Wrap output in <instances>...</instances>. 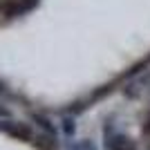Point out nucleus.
Here are the masks:
<instances>
[{
	"instance_id": "f257e3e1",
	"label": "nucleus",
	"mask_w": 150,
	"mask_h": 150,
	"mask_svg": "<svg viewBox=\"0 0 150 150\" xmlns=\"http://www.w3.org/2000/svg\"><path fill=\"white\" fill-rule=\"evenodd\" d=\"M103 150H137V144L121 132L112 119H108L103 125Z\"/></svg>"
},
{
	"instance_id": "f03ea898",
	"label": "nucleus",
	"mask_w": 150,
	"mask_h": 150,
	"mask_svg": "<svg viewBox=\"0 0 150 150\" xmlns=\"http://www.w3.org/2000/svg\"><path fill=\"white\" fill-rule=\"evenodd\" d=\"M40 5V0H5L2 2V18L5 20H16L25 13L34 11L36 7Z\"/></svg>"
},
{
	"instance_id": "7ed1b4c3",
	"label": "nucleus",
	"mask_w": 150,
	"mask_h": 150,
	"mask_svg": "<svg viewBox=\"0 0 150 150\" xmlns=\"http://www.w3.org/2000/svg\"><path fill=\"white\" fill-rule=\"evenodd\" d=\"M0 130L7 132L9 137L13 139H20V141H31L34 134H31V128L29 123H20V121H0Z\"/></svg>"
},
{
	"instance_id": "20e7f679",
	"label": "nucleus",
	"mask_w": 150,
	"mask_h": 150,
	"mask_svg": "<svg viewBox=\"0 0 150 150\" xmlns=\"http://www.w3.org/2000/svg\"><path fill=\"white\" fill-rule=\"evenodd\" d=\"M29 119L36 123V128H40V132H45V134H52V137H56L58 134V128L54 125V121L47 117V114H40V112H31Z\"/></svg>"
},
{
	"instance_id": "39448f33",
	"label": "nucleus",
	"mask_w": 150,
	"mask_h": 150,
	"mask_svg": "<svg viewBox=\"0 0 150 150\" xmlns=\"http://www.w3.org/2000/svg\"><path fill=\"white\" fill-rule=\"evenodd\" d=\"M31 144L36 146L38 150H56V137H52V134H38V137H34L31 139Z\"/></svg>"
},
{
	"instance_id": "423d86ee",
	"label": "nucleus",
	"mask_w": 150,
	"mask_h": 150,
	"mask_svg": "<svg viewBox=\"0 0 150 150\" xmlns=\"http://www.w3.org/2000/svg\"><path fill=\"white\" fill-rule=\"evenodd\" d=\"M61 132L65 134V137H74L76 134V117H72V114H63L61 119Z\"/></svg>"
},
{
	"instance_id": "0eeeda50",
	"label": "nucleus",
	"mask_w": 150,
	"mask_h": 150,
	"mask_svg": "<svg viewBox=\"0 0 150 150\" xmlns=\"http://www.w3.org/2000/svg\"><path fill=\"white\" fill-rule=\"evenodd\" d=\"M88 110V105H85V101H74L72 105L65 110V114H72V117H76V114H81V112H85Z\"/></svg>"
},
{
	"instance_id": "6e6552de",
	"label": "nucleus",
	"mask_w": 150,
	"mask_h": 150,
	"mask_svg": "<svg viewBox=\"0 0 150 150\" xmlns=\"http://www.w3.org/2000/svg\"><path fill=\"white\" fill-rule=\"evenodd\" d=\"M69 150H96V146H94L90 139H83V141L72 144V146H69Z\"/></svg>"
},
{
	"instance_id": "1a4fd4ad",
	"label": "nucleus",
	"mask_w": 150,
	"mask_h": 150,
	"mask_svg": "<svg viewBox=\"0 0 150 150\" xmlns=\"http://www.w3.org/2000/svg\"><path fill=\"white\" fill-rule=\"evenodd\" d=\"M125 94H128V96H137V94H139L137 85H134V83H130V85H125Z\"/></svg>"
},
{
	"instance_id": "9d476101",
	"label": "nucleus",
	"mask_w": 150,
	"mask_h": 150,
	"mask_svg": "<svg viewBox=\"0 0 150 150\" xmlns=\"http://www.w3.org/2000/svg\"><path fill=\"white\" fill-rule=\"evenodd\" d=\"M141 85H146V88H148V92H150V69L141 76Z\"/></svg>"
},
{
	"instance_id": "9b49d317",
	"label": "nucleus",
	"mask_w": 150,
	"mask_h": 150,
	"mask_svg": "<svg viewBox=\"0 0 150 150\" xmlns=\"http://www.w3.org/2000/svg\"><path fill=\"white\" fill-rule=\"evenodd\" d=\"M0 117H2V119H9V117H11V112H9L7 108H2V105H0Z\"/></svg>"
},
{
	"instance_id": "f8f14e48",
	"label": "nucleus",
	"mask_w": 150,
	"mask_h": 150,
	"mask_svg": "<svg viewBox=\"0 0 150 150\" xmlns=\"http://www.w3.org/2000/svg\"><path fill=\"white\" fill-rule=\"evenodd\" d=\"M144 132H150V112H148V117H146V121H144Z\"/></svg>"
},
{
	"instance_id": "ddd939ff",
	"label": "nucleus",
	"mask_w": 150,
	"mask_h": 150,
	"mask_svg": "<svg viewBox=\"0 0 150 150\" xmlns=\"http://www.w3.org/2000/svg\"><path fill=\"white\" fill-rule=\"evenodd\" d=\"M7 92V88H5V81H0V94H5Z\"/></svg>"
},
{
	"instance_id": "4468645a",
	"label": "nucleus",
	"mask_w": 150,
	"mask_h": 150,
	"mask_svg": "<svg viewBox=\"0 0 150 150\" xmlns=\"http://www.w3.org/2000/svg\"><path fill=\"white\" fill-rule=\"evenodd\" d=\"M0 9H2V0H0Z\"/></svg>"
}]
</instances>
